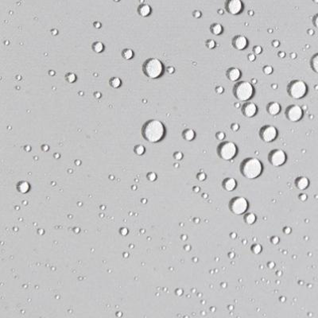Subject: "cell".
Listing matches in <instances>:
<instances>
[{
  "instance_id": "1",
  "label": "cell",
  "mask_w": 318,
  "mask_h": 318,
  "mask_svg": "<svg viewBox=\"0 0 318 318\" xmlns=\"http://www.w3.org/2000/svg\"><path fill=\"white\" fill-rule=\"evenodd\" d=\"M142 136L150 142L156 143L162 140L165 134V127L162 122L157 120H151L143 125Z\"/></svg>"
},
{
  "instance_id": "2",
  "label": "cell",
  "mask_w": 318,
  "mask_h": 318,
  "mask_svg": "<svg viewBox=\"0 0 318 318\" xmlns=\"http://www.w3.org/2000/svg\"><path fill=\"white\" fill-rule=\"evenodd\" d=\"M263 165L259 159L256 158H247L244 161L241 167L242 174L247 179H256L263 173Z\"/></svg>"
},
{
  "instance_id": "3",
  "label": "cell",
  "mask_w": 318,
  "mask_h": 318,
  "mask_svg": "<svg viewBox=\"0 0 318 318\" xmlns=\"http://www.w3.org/2000/svg\"><path fill=\"white\" fill-rule=\"evenodd\" d=\"M144 74L151 79H158L163 74L164 65L158 58H150L146 60L142 66Z\"/></svg>"
},
{
  "instance_id": "4",
  "label": "cell",
  "mask_w": 318,
  "mask_h": 318,
  "mask_svg": "<svg viewBox=\"0 0 318 318\" xmlns=\"http://www.w3.org/2000/svg\"><path fill=\"white\" fill-rule=\"evenodd\" d=\"M234 94L239 101H247L254 96L255 89L249 81L239 82L235 88Z\"/></svg>"
},
{
  "instance_id": "5",
  "label": "cell",
  "mask_w": 318,
  "mask_h": 318,
  "mask_svg": "<svg viewBox=\"0 0 318 318\" xmlns=\"http://www.w3.org/2000/svg\"><path fill=\"white\" fill-rule=\"evenodd\" d=\"M308 91V86L305 81L301 80H294L289 84L288 92L290 97L294 100H300L305 96Z\"/></svg>"
},
{
  "instance_id": "6",
  "label": "cell",
  "mask_w": 318,
  "mask_h": 318,
  "mask_svg": "<svg viewBox=\"0 0 318 318\" xmlns=\"http://www.w3.org/2000/svg\"><path fill=\"white\" fill-rule=\"evenodd\" d=\"M238 148L232 142H225L219 147V155L223 160L230 161L236 156Z\"/></svg>"
},
{
  "instance_id": "7",
  "label": "cell",
  "mask_w": 318,
  "mask_h": 318,
  "mask_svg": "<svg viewBox=\"0 0 318 318\" xmlns=\"http://www.w3.org/2000/svg\"><path fill=\"white\" fill-rule=\"evenodd\" d=\"M249 203L247 200L243 196H238L233 199L231 202L230 208L235 215H243L247 210Z\"/></svg>"
},
{
  "instance_id": "8",
  "label": "cell",
  "mask_w": 318,
  "mask_h": 318,
  "mask_svg": "<svg viewBox=\"0 0 318 318\" xmlns=\"http://www.w3.org/2000/svg\"><path fill=\"white\" fill-rule=\"evenodd\" d=\"M269 160H270V164L275 167H279V166H282L286 163L287 160V156L286 153L284 151L282 150H274L270 154V157H269Z\"/></svg>"
},
{
  "instance_id": "9",
  "label": "cell",
  "mask_w": 318,
  "mask_h": 318,
  "mask_svg": "<svg viewBox=\"0 0 318 318\" xmlns=\"http://www.w3.org/2000/svg\"><path fill=\"white\" fill-rule=\"evenodd\" d=\"M304 111L302 108L298 105H291L287 108L286 115V118L291 122H298L302 119Z\"/></svg>"
},
{
  "instance_id": "10",
  "label": "cell",
  "mask_w": 318,
  "mask_h": 318,
  "mask_svg": "<svg viewBox=\"0 0 318 318\" xmlns=\"http://www.w3.org/2000/svg\"><path fill=\"white\" fill-rule=\"evenodd\" d=\"M260 136L261 139L265 142H271L274 141L277 136V128L271 125L266 126L261 130Z\"/></svg>"
},
{
  "instance_id": "11",
  "label": "cell",
  "mask_w": 318,
  "mask_h": 318,
  "mask_svg": "<svg viewBox=\"0 0 318 318\" xmlns=\"http://www.w3.org/2000/svg\"><path fill=\"white\" fill-rule=\"evenodd\" d=\"M243 9V3L242 0H227L226 3V10L232 15H237L242 12Z\"/></svg>"
},
{
  "instance_id": "12",
  "label": "cell",
  "mask_w": 318,
  "mask_h": 318,
  "mask_svg": "<svg viewBox=\"0 0 318 318\" xmlns=\"http://www.w3.org/2000/svg\"><path fill=\"white\" fill-rule=\"evenodd\" d=\"M258 112V108L255 103L253 102H249L246 103L243 108V113L246 118H253Z\"/></svg>"
},
{
  "instance_id": "13",
  "label": "cell",
  "mask_w": 318,
  "mask_h": 318,
  "mask_svg": "<svg viewBox=\"0 0 318 318\" xmlns=\"http://www.w3.org/2000/svg\"><path fill=\"white\" fill-rule=\"evenodd\" d=\"M233 46L238 50H243L248 46V40L243 35H239L233 40Z\"/></svg>"
},
{
  "instance_id": "14",
  "label": "cell",
  "mask_w": 318,
  "mask_h": 318,
  "mask_svg": "<svg viewBox=\"0 0 318 318\" xmlns=\"http://www.w3.org/2000/svg\"><path fill=\"white\" fill-rule=\"evenodd\" d=\"M227 77L231 81H237L240 79L242 72L238 68H232L227 72Z\"/></svg>"
},
{
  "instance_id": "15",
  "label": "cell",
  "mask_w": 318,
  "mask_h": 318,
  "mask_svg": "<svg viewBox=\"0 0 318 318\" xmlns=\"http://www.w3.org/2000/svg\"><path fill=\"white\" fill-rule=\"evenodd\" d=\"M268 113L271 115H278L281 111V105L277 102H272L268 104L267 106Z\"/></svg>"
},
{
  "instance_id": "16",
  "label": "cell",
  "mask_w": 318,
  "mask_h": 318,
  "mask_svg": "<svg viewBox=\"0 0 318 318\" xmlns=\"http://www.w3.org/2000/svg\"><path fill=\"white\" fill-rule=\"evenodd\" d=\"M237 186V182L234 178H227L224 182V188L227 191H233Z\"/></svg>"
},
{
  "instance_id": "17",
  "label": "cell",
  "mask_w": 318,
  "mask_h": 318,
  "mask_svg": "<svg viewBox=\"0 0 318 318\" xmlns=\"http://www.w3.org/2000/svg\"><path fill=\"white\" fill-rule=\"evenodd\" d=\"M151 7L147 4H143L139 7V14L142 17H147L151 15Z\"/></svg>"
},
{
  "instance_id": "18",
  "label": "cell",
  "mask_w": 318,
  "mask_h": 318,
  "mask_svg": "<svg viewBox=\"0 0 318 318\" xmlns=\"http://www.w3.org/2000/svg\"><path fill=\"white\" fill-rule=\"evenodd\" d=\"M211 31L214 35H220L224 31V27L220 23H215L211 27Z\"/></svg>"
},
{
  "instance_id": "19",
  "label": "cell",
  "mask_w": 318,
  "mask_h": 318,
  "mask_svg": "<svg viewBox=\"0 0 318 318\" xmlns=\"http://www.w3.org/2000/svg\"><path fill=\"white\" fill-rule=\"evenodd\" d=\"M183 135H184V138L185 140L192 141V140H193L195 136H196V134H195V131L193 129H188L186 131H184Z\"/></svg>"
},
{
  "instance_id": "20",
  "label": "cell",
  "mask_w": 318,
  "mask_h": 318,
  "mask_svg": "<svg viewBox=\"0 0 318 318\" xmlns=\"http://www.w3.org/2000/svg\"><path fill=\"white\" fill-rule=\"evenodd\" d=\"M297 186L300 189H305L306 187L308 186V180L306 179L305 177L299 178L297 182Z\"/></svg>"
},
{
  "instance_id": "21",
  "label": "cell",
  "mask_w": 318,
  "mask_h": 318,
  "mask_svg": "<svg viewBox=\"0 0 318 318\" xmlns=\"http://www.w3.org/2000/svg\"><path fill=\"white\" fill-rule=\"evenodd\" d=\"M311 66L312 69L316 73L318 74V53L313 56V58L311 60Z\"/></svg>"
},
{
  "instance_id": "22",
  "label": "cell",
  "mask_w": 318,
  "mask_h": 318,
  "mask_svg": "<svg viewBox=\"0 0 318 318\" xmlns=\"http://www.w3.org/2000/svg\"><path fill=\"white\" fill-rule=\"evenodd\" d=\"M122 57L126 60H130V59H131L134 57V52L131 49H125L122 51Z\"/></svg>"
},
{
  "instance_id": "23",
  "label": "cell",
  "mask_w": 318,
  "mask_h": 318,
  "mask_svg": "<svg viewBox=\"0 0 318 318\" xmlns=\"http://www.w3.org/2000/svg\"><path fill=\"white\" fill-rule=\"evenodd\" d=\"M121 84H122L121 80L120 78H118V77H114L112 79H111L110 80L111 86L113 87V88H115V89L119 88L121 85Z\"/></svg>"
},
{
  "instance_id": "24",
  "label": "cell",
  "mask_w": 318,
  "mask_h": 318,
  "mask_svg": "<svg viewBox=\"0 0 318 318\" xmlns=\"http://www.w3.org/2000/svg\"><path fill=\"white\" fill-rule=\"evenodd\" d=\"M245 220L248 224H253L255 222L256 215L254 213H249L248 215H246Z\"/></svg>"
},
{
  "instance_id": "25",
  "label": "cell",
  "mask_w": 318,
  "mask_h": 318,
  "mask_svg": "<svg viewBox=\"0 0 318 318\" xmlns=\"http://www.w3.org/2000/svg\"><path fill=\"white\" fill-rule=\"evenodd\" d=\"M103 48H104V46L101 42L98 41V42H95L93 44V50L96 53H101L103 50Z\"/></svg>"
},
{
  "instance_id": "26",
  "label": "cell",
  "mask_w": 318,
  "mask_h": 318,
  "mask_svg": "<svg viewBox=\"0 0 318 318\" xmlns=\"http://www.w3.org/2000/svg\"><path fill=\"white\" fill-rule=\"evenodd\" d=\"M65 78L67 80V81L69 82V83H73V82H75L76 79H77V77H76V76H75L73 73H69V74L66 75Z\"/></svg>"
},
{
  "instance_id": "27",
  "label": "cell",
  "mask_w": 318,
  "mask_h": 318,
  "mask_svg": "<svg viewBox=\"0 0 318 318\" xmlns=\"http://www.w3.org/2000/svg\"><path fill=\"white\" fill-rule=\"evenodd\" d=\"M263 72L266 75H270L273 72V68L270 65H266L263 69Z\"/></svg>"
},
{
  "instance_id": "28",
  "label": "cell",
  "mask_w": 318,
  "mask_h": 318,
  "mask_svg": "<svg viewBox=\"0 0 318 318\" xmlns=\"http://www.w3.org/2000/svg\"><path fill=\"white\" fill-rule=\"evenodd\" d=\"M215 46H216V45H215V41H213V40H209V41L207 42V46H208V49H212L215 48Z\"/></svg>"
},
{
  "instance_id": "29",
  "label": "cell",
  "mask_w": 318,
  "mask_h": 318,
  "mask_svg": "<svg viewBox=\"0 0 318 318\" xmlns=\"http://www.w3.org/2000/svg\"><path fill=\"white\" fill-rule=\"evenodd\" d=\"M254 52H255V55H258V54H260V53L263 52V48L259 46H255V47L254 48Z\"/></svg>"
},
{
  "instance_id": "30",
  "label": "cell",
  "mask_w": 318,
  "mask_h": 318,
  "mask_svg": "<svg viewBox=\"0 0 318 318\" xmlns=\"http://www.w3.org/2000/svg\"><path fill=\"white\" fill-rule=\"evenodd\" d=\"M253 251H254V252H255V253L258 254L261 251H262V247H261V246H259V245H256V246H254Z\"/></svg>"
},
{
  "instance_id": "31",
  "label": "cell",
  "mask_w": 318,
  "mask_h": 318,
  "mask_svg": "<svg viewBox=\"0 0 318 318\" xmlns=\"http://www.w3.org/2000/svg\"><path fill=\"white\" fill-rule=\"evenodd\" d=\"M216 137H217L218 139L223 140V139L225 138V134L224 132H219V133H217V134H216Z\"/></svg>"
},
{
  "instance_id": "32",
  "label": "cell",
  "mask_w": 318,
  "mask_h": 318,
  "mask_svg": "<svg viewBox=\"0 0 318 318\" xmlns=\"http://www.w3.org/2000/svg\"><path fill=\"white\" fill-rule=\"evenodd\" d=\"M215 91H216V92L219 94H222L223 92H224V88L221 86H219L217 87L216 89H215Z\"/></svg>"
},
{
  "instance_id": "33",
  "label": "cell",
  "mask_w": 318,
  "mask_h": 318,
  "mask_svg": "<svg viewBox=\"0 0 318 318\" xmlns=\"http://www.w3.org/2000/svg\"><path fill=\"white\" fill-rule=\"evenodd\" d=\"M255 54H253V53H251V54H249L248 55V59L250 61H254L255 60Z\"/></svg>"
},
{
  "instance_id": "34",
  "label": "cell",
  "mask_w": 318,
  "mask_h": 318,
  "mask_svg": "<svg viewBox=\"0 0 318 318\" xmlns=\"http://www.w3.org/2000/svg\"><path fill=\"white\" fill-rule=\"evenodd\" d=\"M313 23H314V26H315V27L318 29V15H317L315 17H314V19H313Z\"/></svg>"
},
{
  "instance_id": "35",
  "label": "cell",
  "mask_w": 318,
  "mask_h": 318,
  "mask_svg": "<svg viewBox=\"0 0 318 318\" xmlns=\"http://www.w3.org/2000/svg\"><path fill=\"white\" fill-rule=\"evenodd\" d=\"M193 15H194V17L196 18H201V13L200 12L199 10H196V11L193 13Z\"/></svg>"
},
{
  "instance_id": "36",
  "label": "cell",
  "mask_w": 318,
  "mask_h": 318,
  "mask_svg": "<svg viewBox=\"0 0 318 318\" xmlns=\"http://www.w3.org/2000/svg\"><path fill=\"white\" fill-rule=\"evenodd\" d=\"M232 129L234 131H236L237 130L239 129V124H237V123H235V124H233L232 126Z\"/></svg>"
},
{
  "instance_id": "37",
  "label": "cell",
  "mask_w": 318,
  "mask_h": 318,
  "mask_svg": "<svg viewBox=\"0 0 318 318\" xmlns=\"http://www.w3.org/2000/svg\"><path fill=\"white\" fill-rule=\"evenodd\" d=\"M280 43H279V41H274V42H273V46H275V47H277V46H279Z\"/></svg>"
},
{
  "instance_id": "38",
  "label": "cell",
  "mask_w": 318,
  "mask_h": 318,
  "mask_svg": "<svg viewBox=\"0 0 318 318\" xmlns=\"http://www.w3.org/2000/svg\"><path fill=\"white\" fill-rule=\"evenodd\" d=\"M168 72H170V73H172V72H174V69L173 67H170L168 69Z\"/></svg>"
},
{
  "instance_id": "39",
  "label": "cell",
  "mask_w": 318,
  "mask_h": 318,
  "mask_svg": "<svg viewBox=\"0 0 318 318\" xmlns=\"http://www.w3.org/2000/svg\"><path fill=\"white\" fill-rule=\"evenodd\" d=\"M313 2H314V3H318V0H313Z\"/></svg>"
}]
</instances>
